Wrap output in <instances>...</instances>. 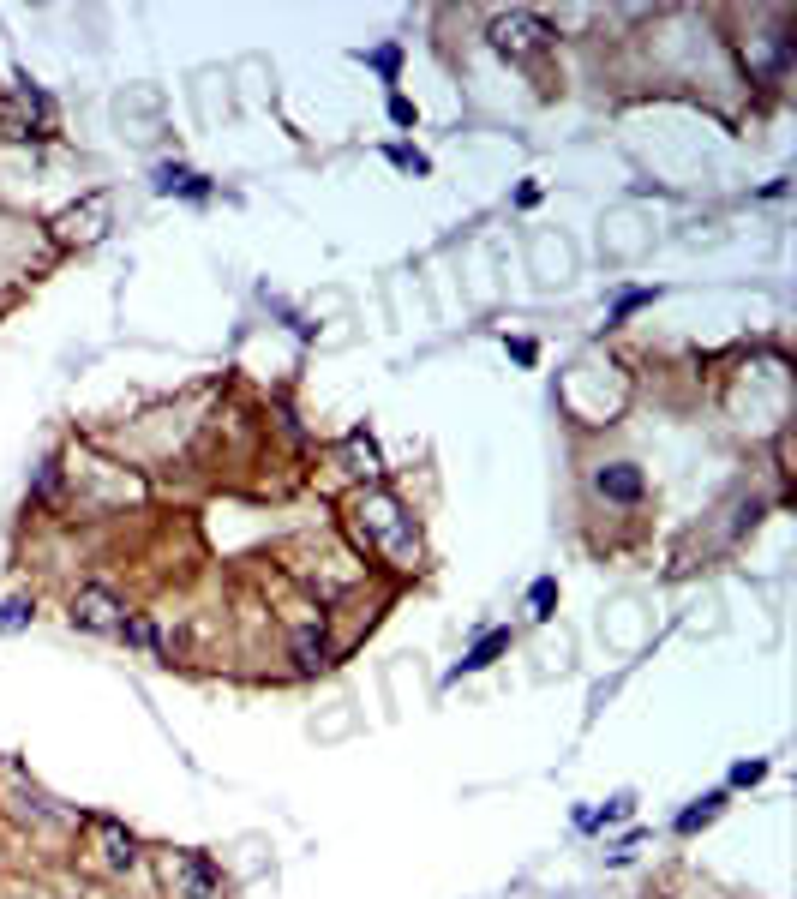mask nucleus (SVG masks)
<instances>
[{"mask_svg": "<svg viewBox=\"0 0 797 899\" xmlns=\"http://www.w3.org/2000/svg\"><path fill=\"white\" fill-rule=\"evenodd\" d=\"M492 42H498L510 60H528V54H540V48L552 42V24H546L540 12H522V6H516V12H498V18H492Z\"/></svg>", "mask_w": 797, "mask_h": 899, "instance_id": "f257e3e1", "label": "nucleus"}, {"mask_svg": "<svg viewBox=\"0 0 797 899\" xmlns=\"http://www.w3.org/2000/svg\"><path fill=\"white\" fill-rule=\"evenodd\" d=\"M120 618H126V600L114 594V588H102V582H84L78 594H72V630H120Z\"/></svg>", "mask_w": 797, "mask_h": 899, "instance_id": "f03ea898", "label": "nucleus"}, {"mask_svg": "<svg viewBox=\"0 0 797 899\" xmlns=\"http://www.w3.org/2000/svg\"><path fill=\"white\" fill-rule=\"evenodd\" d=\"M594 492H600L606 504L636 510V504L648 498V474H642L636 462H600V468H594Z\"/></svg>", "mask_w": 797, "mask_h": 899, "instance_id": "7ed1b4c3", "label": "nucleus"}, {"mask_svg": "<svg viewBox=\"0 0 797 899\" xmlns=\"http://www.w3.org/2000/svg\"><path fill=\"white\" fill-rule=\"evenodd\" d=\"M150 186H156L162 198H192V204L210 198V174H192V168H180V162H156V168H150Z\"/></svg>", "mask_w": 797, "mask_h": 899, "instance_id": "20e7f679", "label": "nucleus"}, {"mask_svg": "<svg viewBox=\"0 0 797 899\" xmlns=\"http://www.w3.org/2000/svg\"><path fill=\"white\" fill-rule=\"evenodd\" d=\"M510 642H516V630H486V636H480V642H474V648H468L456 666H450V684H456V678H474V672H486L492 660H504V654H510Z\"/></svg>", "mask_w": 797, "mask_h": 899, "instance_id": "39448f33", "label": "nucleus"}, {"mask_svg": "<svg viewBox=\"0 0 797 899\" xmlns=\"http://www.w3.org/2000/svg\"><path fill=\"white\" fill-rule=\"evenodd\" d=\"M42 132H48V120H36L18 96H0V138L6 144H36Z\"/></svg>", "mask_w": 797, "mask_h": 899, "instance_id": "423d86ee", "label": "nucleus"}, {"mask_svg": "<svg viewBox=\"0 0 797 899\" xmlns=\"http://www.w3.org/2000/svg\"><path fill=\"white\" fill-rule=\"evenodd\" d=\"M294 666H300V672H330V636H324L318 624L294 630Z\"/></svg>", "mask_w": 797, "mask_h": 899, "instance_id": "0eeeda50", "label": "nucleus"}, {"mask_svg": "<svg viewBox=\"0 0 797 899\" xmlns=\"http://www.w3.org/2000/svg\"><path fill=\"white\" fill-rule=\"evenodd\" d=\"M720 810H726V792H702V798H696L690 810H678V822H672V828H678V834L690 840V834H702L708 822H720Z\"/></svg>", "mask_w": 797, "mask_h": 899, "instance_id": "6e6552de", "label": "nucleus"}, {"mask_svg": "<svg viewBox=\"0 0 797 899\" xmlns=\"http://www.w3.org/2000/svg\"><path fill=\"white\" fill-rule=\"evenodd\" d=\"M552 612H558V576H534V588H528V618H534V624H552Z\"/></svg>", "mask_w": 797, "mask_h": 899, "instance_id": "1a4fd4ad", "label": "nucleus"}, {"mask_svg": "<svg viewBox=\"0 0 797 899\" xmlns=\"http://www.w3.org/2000/svg\"><path fill=\"white\" fill-rule=\"evenodd\" d=\"M642 306H654V288H618V294H612V312H606V324H630Z\"/></svg>", "mask_w": 797, "mask_h": 899, "instance_id": "9d476101", "label": "nucleus"}, {"mask_svg": "<svg viewBox=\"0 0 797 899\" xmlns=\"http://www.w3.org/2000/svg\"><path fill=\"white\" fill-rule=\"evenodd\" d=\"M114 636H126L132 648H150V654H162V636H156V624H150V618H132V612H126Z\"/></svg>", "mask_w": 797, "mask_h": 899, "instance_id": "9b49d317", "label": "nucleus"}, {"mask_svg": "<svg viewBox=\"0 0 797 899\" xmlns=\"http://www.w3.org/2000/svg\"><path fill=\"white\" fill-rule=\"evenodd\" d=\"M366 60H372V72H378L384 84H396V72H402V42H384V48H372Z\"/></svg>", "mask_w": 797, "mask_h": 899, "instance_id": "f8f14e48", "label": "nucleus"}, {"mask_svg": "<svg viewBox=\"0 0 797 899\" xmlns=\"http://www.w3.org/2000/svg\"><path fill=\"white\" fill-rule=\"evenodd\" d=\"M102 834H108V864H114V870H126V864H132V834L120 840V828H114V822H102Z\"/></svg>", "mask_w": 797, "mask_h": 899, "instance_id": "ddd939ff", "label": "nucleus"}, {"mask_svg": "<svg viewBox=\"0 0 797 899\" xmlns=\"http://www.w3.org/2000/svg\"><path fill=\"white\" fill-rule=\"evenodd\" d=\"M384 156H390V162H396V168H408V174H432V162H426V156H420V150H408V144H390V150H384Z\"/></svg>", "mask_w": 797, "mask_h": 899, "instance_id": "4468645a", "label": "nucleus"}, {"mask_svg": "<svg viewBox=\"0 0 797 899\" xmlns=\"http://www.w3.org/2000/svg\"><path fill=\"white\" fill-rule=\"evenodd\" d=\"M768 780V762H732V774H726V786H762Z\"/></svg>", "mask_w": 797, "mask_h": 899, "instance_id": "2eb2a0df", "label": "nucleus"}, {"mask_svg": "<svg viewBox=\"0 0 797 899\" xmlns=\"http://www.w3.org/2000/svg\"><path fill=\"white\" fill-rule=\"evenodd\" d=\"M36 612H30V600H0V630H24Z\"/></svg>", "mask_w": 797, "mask_h": 899, "instance_id": "dca6fc26", "label": "nucleus"}, {"mask_svg": "<svg viewBox=\"0 0 797 899\" xmlns=\"http://www.w3.org/2000/svg\"><path fill=\"white\" fill-rule=\"evenodd\" d=\"M54 480H60V468H54V462H42V468H36V480H30V498H48V492H54Z\"/></svg>", "mask_w": 797, "mask_h": 899, "instance_id": "f3484780", "label": "nucleus"}, {"mask_svg": "<svg viewBox=\"0 0 797 899\" xmlns=\"http://www.w3.org/2000/svg\"><path fill=\"white\" fill-rule=\"evenodd\" d=\"M390 120H396V126H414L420 114H414V102H408V96H390Z\"/></svg>", "mask_w": 797, "mask_h": 899, "instance_id": "a211bd4d", "label": "nucleus"}, {"mask_svg": "<svg viewBox=\"0 0 797 899\" xmlns=\"http://www.w3.org/2000/svg\"><path fill=\"white\" fill-rule=\"evenodd\" d=\"M756 516H762V498H750V504L738 510V522H732V534H744V528H756Z\"/></svg>", "mask_w": 797, "mask_h": 899, "instance_id": "6ab92c4d", "label": "nucleus"}, {"mask_svg": "<svg viewBox=\"0 0 797 899\" xmlns=\"http://www.w3.org/2000/svg\"><path fill=\"white\" fill-rule=\"evenodd\" d=\"M510 354H516V360H522V366H534V360H540V348H534V342H528V336H516V342H510Z\"/></svg>", "mask_w": 797, "mask_h": 899, "instance_id": "aec40b11", "label": "nucleus"}]
</instances>
